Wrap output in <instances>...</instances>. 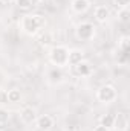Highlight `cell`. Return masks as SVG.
Returning <instances> with one entry per match:
<instances>
[{"instance_id":"cell-24","label":"cell","mask_w":130,"mask_h":131,"mask_svg":"<svg viewBox=\"0 0 130 131\" xmlns=\"http://www.w3.org/2000/svg\"><path fill=\"white\" fill-rule=\"evenodd\" d=\"M64 131H77V130H73V128H67V130H64Z\"/></svg>"},{"instance_id":"cell-6","label":"cell","mask_w":130,"mask_h":131,"mask_svg":"<svg viewBox=\"0 0 130 131\" xmlns=\"http://www.w3.org/2000/svg\"><path fill=\"white\" fill-rule=\"evenodd\" d=\"M55 121L51 114H41V116H37L35 119V125L40 131H49L52 127H54Z\"/></svg>"},{"instance_id":"cell-21","label":"cell","mask_w":130,"mask_h":131,"mask_svg":"<svg viewBox=\"0 0 130 131\" xmlns=\"http://www.w3.org/2000/svg\"><path fill=\"white\" fill-rule=\"evenodd\" d=\"M113 3L116 5V8H127L130 5V0H113Z\"/></svg>"},{"instance_id":"cell-16","label":"cell","mask_w":130,"mask_h":131,"mask_svg":"<svg viewBox=\"0 0 130 131\" xmlns=\"http://www.w3.org/2000/svg\"><path fill=\"white\" fill-rule=\"evenodd\" d=\"M129 47H130V37L129 35H123L118 40V49L123 50V52H129Z\"/></svg>"},{"instance_id":"cell-3","label":"cell","mask_w":130,"mask_h":131,"mask_svg":"<svg viewBox=\"0 0 130 131\" xmlns=\"http://www.w3.org/2000/svg\"><path fill=\"white\" fill-rule=\"evenodd\" d=\"M116 98H118V92L110 84H104L97 90V99L101 104H112Z\"/></svg>"},{"instance_id":"cell-12","label":"cell","mask_w":130,"mask_h":131,"mask_svg":"<svg viewBox=\"0 0 130 131\" xmlns=\"http://www.w3.org/2000/svg\"><path fill=\"white\" fill-rule=\"evenodd\" d=\"M48 78H49V82H52V84H58V82L63 81L64 75H63V70H61L60 67H54V69L49 70Z\"/></svg>"},{"instance_id":"cell-17","label":"cell","mask_w":130,"mask_h":131,"mask_svg":"<svg viewBox=\"0 0 130 131\" xmlns=\"http://www.w3.org/2000/svg\"><path fill=\"white\" fill-rule=\"evenodd\" d=\"M54 40H52V34L51 32H43L40 37H38V43H40V46H49L51 43H52Z\"/></svg>"},{"instance_id":"cell-13","label":"cell","mask_w":130,"mask_h":131,"mask_svg":"<svg viewBox=\"0 0 130 131\" xmlns=\"http://www.w3.org/2000/svg\"><path fill=\"white\" fill-rule=\"evenodd\" d=\"M8 101L9 104H17L22 101V92L18 89H11L8 90Z\"/></svg>"},{"instance_id":"cell-19","label":"cell","mask_w":130,"mask_h":131,"mask_svg":"<svg viewBox=\"0 0 130 131\" xmlns=\"http://www.w3.org/2000/svg\"><path fill=\"white\" fill-rule=\"evenodd\" d=\"M8 119H9V111H8L6 108L0 107V125L6 124V122H8Z\"/></svg>"},{"instance_id":"cell-15","label":"cell","mask_w":130,"mask_h":131,"mask_svg":"<svg viewBox=\"0 0 130 131\" xmlns=\"http://www.w3.org/2000/svg\"><path fill=\"white\" fill-rule=\"evenodd\" d=\"M113 119H115V114H112V113H109V114H104V116L101 117V121H99V124H101V125H104L106 128H109V130H112V128H113Z\"/></svg>"},{"instance_id":"cell-4","label":"cell","mask_w":130,"mask_h":131,"mask_svg":"<svg viewBox=\"0 0 130 131\" xmlns=\"http://www.w3.org/2000/svg\"><path fill=\"white\" fill-rule=\"evenodd\" d=\"M95 32H97V28L94 23L90 21H84V23H80L75 29V35L78 40L81 41H89L95 37Z\"/></svg>"},{"instance_id":"cell-18","label":"cell","mask_w":130,"mask_h":131,"mask_svg":"<svg viewBox=\"0 0 130 131\" xmlns=\"http://www.w3.org/2000/svg\"><path fill=\"white\" fill-rule=\"evenodd\" d=\"M15 5H17V8H20L23 11H28L32 8V0H15Z\"/></svg>"},{"instance_id":"cell-2","label":"cell","mask_w":130,"mask_h":131,"mask_svg":"<svg viewBox=\"0 0 130 131\" xmlns=\"http://www.w3.org/2000/svg\"><path fill=\"white\" fill-rule=\"evenodd\" d=\"M67 53H69V49L66 46H54L51 50H49V61L51 64H54L55 67H60L63 69L67 66Z\"/></svg>"},{"instance_id":"cell-23","label":"cell","mask_w":130,"mask_h":131,"mask_svg":"<svg viewBox=\"0 0 130 131\" xmlns=\"http://www.w3.org/2000/svg\"><path fill=\"white\" fill-rule=\"evenodd\" d=\"M2 81H3V72L0 70V82H2Z\"/></svg>"},{"instance_id":"cell-11","label":"cell","mask_w":130,"mask_h":131,"mask_svg":"<svg viewBox=\"0 0 130 131\" xmlns=\"http://www.w3.org/2000/svg\"><path fill=\"white\" fill-rule=\"evenodd\" d=\"M73 69H75V73L80 75V76H89V75L92 73V66H90V63H87V61H84V60H83L81 63L75 64Z\"/></svg>"},{"instance_id":"cell-14","label":"cell","mask_w":130,"mask_h":131,"mask_svg":"<svg viewBox=\"0 0 130 131\" xmlns=\"http://www.w3.org/2000/svg\"><path fill=\"white\" fill-rule=\"evenodd\" d=\"M116 17H118V20H119L121 23H129L130 21V9H129V6H127V8H119Z\"/></svg>"},{"instance_id":"cell-5","label":"cell","mask_w":130,"mask_h":131,"mask_svg":"<svg viewBox=\"0 0 130 131\" xmlns=\"http://www.w3.org/2000/svg\"><path fill=\"white\" fill-rule=\"evenodd\" d=\"M112 130L116 131H127L129 130V114L124 113V111H119L115 114V119H113V128Z\"/></svg>"},{"instance_id":"cell-9","label":"cell","mask_w":130,"mask_h":131,"mask_svg":"<svg viewBox=\"0 0 130 131\" xmlns=\"http://www.w3.org/2000/svg\"><path fill=\"white\" fill-rule=\"evenodd\" d=\"M84 60V52L81 49H70L67 53V66H75Z\"/></svg>"},{"instance_id":"cell-25","label":"cell","mask_w":130,"mask_h":131,"mask_svg":"<svg viewBox=\"0 0 130 131\" xmlns=\"http://www.w3.org/2000/svg\"><path fill=\"white\" fill-rule=\"evenodd\" d=\"M37 2H46V0H37Z\"/></svg>"},{"instance_id":"cell-20","label":"cell","mask_w":130,"mask_h":131,"mask_svg":"<svg viewBox=\"0 0 130 131\" xmlns=\"http://www.w3.org/2000/svg\"><path fill=\"white\" fill-rule=\"evenodd\" d=\"M6 104H9V101H8V90L0 89V107H3Z\"/></svg>"},{"instance_id":"cell-7","label":"cell","mask_w":130,"mask_h":131,"mask_svg":"<svg viewBox=\"0 0 130 131\" xmlns=\"http://www.w3.org/2000/svg\"><path fill=\"white\" fill-rule=\"evenodd\" d=\"M37 119V110L32 108V107H23L20 110V121L26 125L29 124H34Z\"/></svg>"},{"instance_id":"cell-8","label":"cell","mask_w":130,"mask_h":131,"mask_svg":"<svg viewBox=\"0 0 130 131\" xmlns=\"http://www.w3.org/2000/svg\"><path fill=\"white\" fill-rule=\"evenodd\" d=\"M94 17L98 23H106L110 17V9L106 5H98L94 11Z\"/></svg>"},{"instance_id":"cell-22","label":"cell","mask_w":130,"mask_h":131,"mask_svg":"<svg viewBox=\"0 0 130 131\" xmlns=\"http://www.w3.org/2000/svg\"><path fill=\"white\" fill-rule=\"evenodd\" d=\"M92 131H112V130H109V128H106L104 125L98 124V125H95V127H94V130H92Z\"/></svg>"},{"instance_id":"cell-1","label":"cell","mask_w":130,"mask_h":131,"mask_svg":"<svg viewBox=\"0 0 130 131\" xmlns=\"http://www.w3.org/2000/svg\"><path fill=\"white\" fill-rule=\"evenodd\" d=\"M44 26H46V18L40 14H26L20 18V29L31 37Z\"/></svg>"},{"instance_id":"cell-10","label":"cell","mask_w":130,"mask_h":131,"mask_svg":"<svg viewBox=\"0 0 130 131\" xmlns=\"http://www.w3.org/2000/svg\"><path fill=\"white\" fill-rule=\"evenodd\" d=\"M70 8L77 14H84L90 8V0H72L70 2Z\"/></svg>"}]
</instances>
